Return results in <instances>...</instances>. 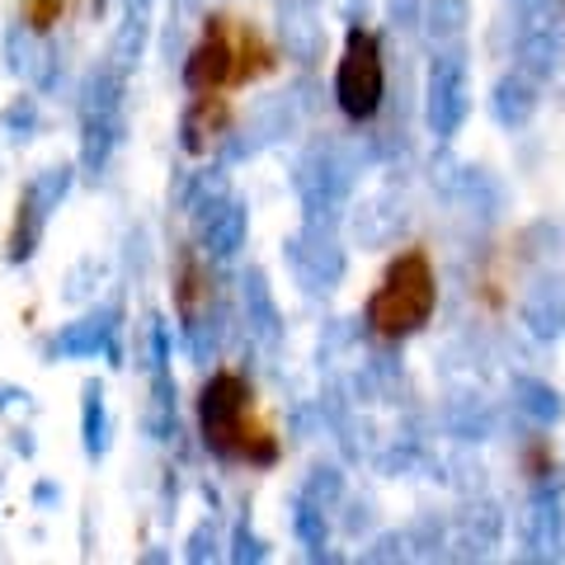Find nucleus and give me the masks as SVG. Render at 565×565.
Masks as SVG:
<instances>
[{
  "mask_svg": "<svg viewBox=\"0 0 565 565\" xmlns=\"http://www.w3.org/2000/svg\"><path fill=\"white\" fill-rule=\"evenodd\" d=\"M199 434L203 444L226 457V462H250L269 467L278 462V434L269 429V419L259 415L250 382L232 367L212 373L199 392Z\"/></svg>",
  "mask_w": 565,
  "mask_h": 565,
  "instance_id": "f257e3e1",
  "label": "nucleus"
},
{
  "mask_svg": "<svg viewBox=\"0 0 565 565\" xmlns=\"http://www.w3.org/2000/svg\"><path fill=\"white\" fill-rule=\"evenodd\" d=\"M278 66V47L264 39L250 20L236 14H207L203 39L184 62L189 95H226L250 81H264Z\"/></svg>",
  "mask_w": 565,
  "mask_h": 565,
  "instance_id": "f03ea898",
  "label": "nucleus"
},
{
  "mask_svg": "<svg viewBox=\"0 0 565 565\" xmlns=\"http://www.w3.org/2000/svg\"><path fill=\"white\" fill-rule=\"evenodd\" d=\"M438 307V278H434V264L424 250H405L386 264L382 282L373 288L363 307V321L382 340H405L429 326V316Z\"/></svg>",
  "mask_w": 565,
  "mask_h": 565,
  "instance_id": "7ed1b4c3",
  "label": "nucleus"
},
{
  "mask_svg": "<svg viewBox=\"0 0 565 565\" xmlns=\"http://www.w3.org/2000/svg\"><path fill=\"white\" fill-rule=\"evenodd\" d=\"M386 95V71H382V43L367 29H349L344 52H340V71H334V99H340L344 118L367 122L382 109Z\"/></svg>",
  "mask_w": 565,
  "mask_h": 565,
  "instance_id": "20e7f679",
  "label": "nucleus"
},
{
  "mask_svg": "<svg viewBox=\"0 0 565 565\" xmlns=\"http://www.w3.org/2000/svg\"><path fill=\"white\" fill-rule=\"evenodd\" d=\"M226 132H232V99L226 95H193L189 114H184V151L207 156Z\"/></svg>",
  "mask_w": 565,
  "mask_h": 565,
  "instance_id": "39448f33",
  "label": "nucleus"
},
{
  "mask_svg": "<svg viewBox=\"0 0 565 565\" xmlns=\"http://www.w3.org/2000/svg\"><path fill=\"white\" fill-rule=\"evenodd\" d=\"M207 297H212V274H207V264L184 250L180 255V269H174V311L184 316V321H199L203 307H207Z\"/></svg>",
  "mask_w": 565,
  "mask_h": 565,
  "instance_id": "423d86ee",
  "label": "nucleus"
},
{
  "mask_svg": "<svg viewBox=\"0 0 565 565\" xmlns=\"http://www.w3.org/2000/svg\"><path fill=\"white\" fill-rule=\"evenodd\" d=\"M20 10L33 33H47V29H57V20L66 14V0H20Z\"/></svg>",
  "mask_w": 565,
  "mask_h": 565,
  "instance_id": "0eeeda50",
  "label": "nucleus"
}]
</instances>
